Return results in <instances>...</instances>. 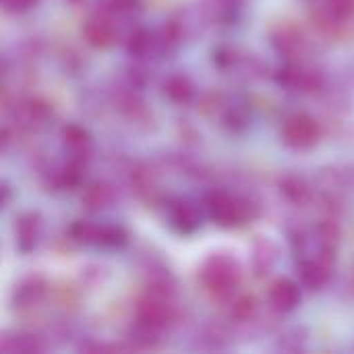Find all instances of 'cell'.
<instances>
[{
    "instance_id": "obj_1",
    "label": "cell",
    "mask_w": 354,
    "mask_h": 354,
    "mask_svg": "<svg viewBox=\"0 0 354 354\" xmlns=\"http://www.w3.org/2000/svg\"><path fill=\"white\" fill-rule=\"evenodd\" d=\"M201 282L216 297H230L241 282V266L228 253H214L201 266Z\"/></svg>"
},
{
    "instance_id": "obj_2",
    "label": "cell",
    "mask_w": 354,
    "mask_h": 354,
    "mask_svg": "<svg viewBox=\"0 0 354 354\" xmlns=\"http://www.w3.org/2000/svg\"><path fill=\"white\" fill-rule=\"evenodd\" d=\"M205 207L209 218L222 226V228H232V226H241L247 220H251V203L243 197H236L232 193L226 191H214L207 195L205 199Z\"/></svg>"
},
{
    "instance_id": "obj_3",
    "label": "cell",
    "mask_w": 354,
    "mask_h": 354,
    "mask_svg": "<svg viewBox=\"0 0 354 354\" xmlns=\"http://www.w3.org/2000/svg\"><path fill=\"white\" fill-rule=\"evenodd\" d=\"M124 19L127 17H116L104 8L100 12L91 15L83 25V35H85L87 44H91L93 48H110L124 35V31H122Z\"/></svg>"
},
{
    "instance_id": "obj_4",
    "label": "cell",
    "mask_w": 354,
    "mask_h": 354,
    "mask_svg": "<svg viewBox=\"0 0 354 354\" xmlns=\"http://www.w3.org/2000/svg\"><path fill=\"white\" fill-rule=\"evenodd\" d=\"M137 319L158 330H166L174 319L172 295L147 290V295L137 303Z\"/></svg>"
},
{
    "instance_id": "obj_5",
    "label": "cell",
    "mask_w": 354,
    "mask_h": 354,
    "mask_svg": "<svg viewBox=\"0 0 354 354\" xmlns=\"http://www.w3.org/2000/svg\"><path fill=\"white\" fill-rule=\"evenodd\" d=\"M282 141L292 149H309L319 141V124L307 114H295L282 124Z\"/></svg>"
},
{
    "instance_id": "obj_6",
    "label": "cell",
    "mask_w": 354,
    "mask_h": 354,
    "mask_svg": "<svg viewBox=\"0 0 354 354\" xmlns=\"http://www.w3.org/2000/svg\"><path fill=\"white\" fill-rule=\"evenodd\" d=\"M334 270V253H313V255H301L299 261V276L301 284L309 290H322Z\"/></svg>"
},
{
    "instance_id": "obj_7",
    "label": "cell",
    "mask_w": 354,
    "mask_h": 354,
    "mask_svg": "<svg viewBox=\"0 0 354 354\" xmlns=\"http://www.w3.org/2000/svg\"><path fill=\"white\" fill-rule=\"evenodd\" d=\"M71 236L77 243L83 245H100V247H118L127 241V234L120 226L110 224H89V222H77L71 226Z\"/></svg>"
},
{
    "instance_id": "obj_8",
    "label": "cell",
    "mask_w": 354,
    "mask_h": 354,
    "mask_svg": "<svg viewBox=\"0 0 354 354\" xmlns=\"http://www.w3.org/2000/svg\"><path fill=\"white\" fill-rule=\"evenodd\" d=\"M278 83L290 91H317L324 85V79L317 68H311L299 60H290L284 68H280Z\"/></svg>"
},
{
    "instance_id": "obj_9",
    "label": "cell",
    "mask_w": 354,
    "mask_h": 354,
    "mask_svg": "<svg viewBox=\"0 0 354 354\" xmlns=\"http://www.w3.org/2000/svg\"><path fill=\"white\" fill-rule=\"evenodd\" d=\"M12 118H15V124L23 131H39L50 122L52 108L44 100L29 97L15 106Z\"/></svg>"
},
{
    "instance_id": "obj_10",
    "label": "cell",
    "mask_w": 354,
    "mask_h": 354,
    "mask_svg": "<svg viewBox=\"0 0 354 354\" xmlns=\"http://www.w3.org/2000/svg\"><path fill=\"white\" fill-rule=\"evenodd\" d=\"M268 303L276 313H290L301 305V288L292 280H276L270 286L268 292Z\"/></svg>"
},
{
    "instance_id": "obj_11",
    "label": "cell",
    "mask_w": 354,
    "mask_h": 354,
    "mask_svg": "<svg viewBox=\"0 0 354 354\" xmlns=\"http://www.w3.org/2000/svg\"><path fill=\"white\" fill-rule=\"evenodd\" d=\"M168 220H170V226L180 234H191L201 226V214H199L197 205H193L191 201H185V199L170 203Z\"/></svg>"
},
{
    "instance_id": "obj_12",
    "label": "cell",
    "mask_w": 354,
    "mask_h": 354,
    "mask_svg": "<svg viewBox=\"0 0 354 354\" xmlns=\"http://www.w3.org/2000/svg\"><path fill=\"white\" fill-rule=\"evenodd\" d=\"M41 232V218L35 212H25L15 222V243L21 253H29L35 249Z\"/></svg>"
},
{
    "instance_id": "obj_13",
    "label": "cell",
    "mask_w": 354,
    "mask_h": 354,
    "mask_svg": "<svg viewBox=\"0 0 354 354\" xmlns=\"http://www.w3.org/2000/svg\"><path fill=\"white\" fill-rule=\"evenodd\" d=\"M60 139H62V147H64V151L68 153L71 160L85 162L87 156L91 153V137L79 124H66V127H62Z\"/></svg>"
},
{
    "instance_id": "obj_14",
    "label": "cell",
    "mask_w": 354,
    "mask_h": 354,
    "mask_svg": "<svg viewBox=\"0 0 354 354\" xmlns=\"http://www.w3.org/2000/svg\"><path fill=\"white\" fill-rule=\"evenodd\" d=\"M274 48L278 50V54H284L288 60H299L305 54L307 48V37L301 29L284 25L274 33Z\"/></svg>"
},
{
    "instance_id": "obj_15",
    "label": "cell",
    "mask_w": 354,
    "mask_h": 354,
    "mask_svg": "<svg viewBox=\"0 0 354 354\" xmlns=\"http://www.w3.org/2000/svg\"><path fill=\"white\" fill-rule=\"evenodd\" d=\"M324 23L340 25L354 12V0H307Z\"/></svg>"
},
{
    "instance_id": "obj_16",
    "label": "cell",
    "mask_w": 354,
    "mask_h": 354,
    "mask_svg": "<svg viewBox=\"0 0 354 354\" xmlns=\"http://www.w3.org/2000/svg\"><path fill=\"white\" fill-rule=\"evenodd\" d=\"M46 295V282L39 276H29L21 280L12 292V303L17 309H29L35 307Z\"/></svg>"
},
{
    "instance_id": "obj_17",
    "label": "cell",
    "mask_w": 354,
    "mask_h": 354,
    "mask_svg": "<svg viewBox=\"0 0 354 354\" xmlns=\"http://www.w3.org/2000/svg\"><path fill=\"white\" fill-rule=\"evenodd\" d=\"M0 351L6 354H35L44 353L46 344L33 334H6L0 342Z\"/></svg>"
},
{
    "instance_id": "obj_18",
    "label": "cell",
    "mask_w": 354,
    "mask_h": 354,
    "mask_svg": "<svg viewBox=\"0 0 354 354\" xmlns=\"http://www.w3.org/2000/svg\"><path fill=\"white\" fill-rule=\"evenodd\" d=\"M164 93L176 104H189L193 100V95H195V87H193V83H191V79L187 75L176 73V75H170L164 81Z\"/></svg>"
},
{
    "instance_id": "obj_19",
    "label": "cell",
    "mask_w": 354,
    "mask_h": 354,
    "mask_svg": "<svg viewBox=\"0 0 354 354\" xmlns=\"http://www.w3.org/2000/svg\"><path fill=\"white\" fill-rule=\"evenodd\" d=\"M278 259V247L270 241L259 236L253 245V268L257 274H268Z\"/></svg>"
},
{
    "instance_id": "obj_20",
    "label": "cell",
    "mask_w": 354,
    "mask_h": 354,
    "mask_svg": "<svg viewBox=\"0 0 354 354\" xmlns=\"http://www.w3.org/2000/svg\"><path fill=\"white\" fill-rule=\"evenodd\" d=\"M81 201L85 203L87 209L91 212H102L106 207H110V203L114 201V193L108 185L104 183H95V185H89L81 197Z\"/></svg>"
},
{
    "instance_id": "obj_21",
    "label": "cell",
    "mask_w": 354,
    "mask_h": 354,
    "mask_svg": "<svg viewBox=\"0 0 354 354\" xmlns=\"http://www.w3.org/2000/svg\"><path fill=\"white\" fill-rule=\"evenodd\" d=\"M160 334H162V330H158V328H153V326H147V324H143V322H135V326L129 330V338H131V342L135 344V346H139V348H153L158 342H160Z\"/></svg>"
},
{
    "instance_id": "obj_22",
    "label": "cell",
    "mask_w": 354,
    "mask_h": 354,
    "mask_svg": "<svg viewBox=\"0 0 354 354\" xmlns=\"http://www.w3.org/2000/svg\"><path fill=\"white\" fill-rule=\"evenodd\" d=\"M313 236L317 239V243L326 249L336 253V247L340 243V228L334 220H324L313 228Z\"/></svg>"
},
{
    "instance_id": "obj_23",
    "label": "cell",
    "mask_w": 354,
    "mask_h": 354,
    "mask_svg": "<svg viewBox=\"0 0 354 354\" xmlns=\"http://www.w3.org/2000/svg\"><path fill=\"white\" fill-rule=\"evenodd\" d=\"M282 193H284V197L290 201V203H305V201H309V195H311V191H309V185L301 178V176H286L284 180H282Z\"/></svg>"
},
{
    "instance_id": "obj_24",
    "label": "cell",
    "mask_w": 354,
    "mask_h": 354,
    "mask_svg": "<svg viewBox=\"0 0 354 354\" xmlns=\"http://www.w3.org/2000/svg\"><path fill=\"white\" fill-rule=\"evenodd\" d=\"M257 313V303L253 297H239L232 301V307H230V317L239 324H247L255 317Z\"/></svg>"
},
{
    "instance_id": "obj_25",
    "label": "cell",
    "mask_w": 354,
    "mask_h": 354,
    "mask_svg": "<svg viewBox=\"0 0 354 354\" xmlns=\"http://www.w3.org/2000/svg\"><path fill=\"white\" fill-rule=\"evenodd\" d=\"M139 8V0H104V10L116 17H129Z\"/></svg>"
},
{
    "instance_id": "obj_26",
    "label": "cell",
    "mask_w": 354,
    "mask_h": 354,
    "mask_svg": "<svg viewBox=\"0 0 354 354\" xmlns=\"http://www.w3.org/2000/svg\"><path fill=\"white\" fill-rule=\"evenodd\" d=\"M2 4L8 12H25L35 4V0H2Z\"/></svg>"
},
{
    "instance_id": "obj_27",
    "label": "cell",
    "mask_w": 354,
    "mask_h": 354,
    "mask_svg": "<svg viewBox=\"0 0 354 354\" xmlns=\"http://www.w3.org/2000/svg\"><path fill=\"white\" fill-rule=\"evenodd\" d=\"M2 189H4V201H2V203H4V205H6V203H8V197H10V195H8V187H6V185H4V187H2Z\"/></svg>"
}]
</instances>
